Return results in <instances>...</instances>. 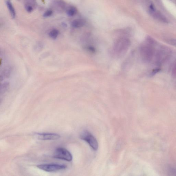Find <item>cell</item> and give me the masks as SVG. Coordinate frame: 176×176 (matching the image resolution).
<instances>
[{
  "mask_svg": "<svg viewBox=\"0 0 176 176\" xmlns=\"http://www.w3.org/2000/svg\"><path fill=\"white\" fill-rule=\"evenodd\" d=\"M130 45V41L129 38L125 37H120L115 41L113 51L116 57H122L127 51Z\"/></svg>",
  "mask_w": 176,
  "mask_h": 176,
  "instance_id": "cell-1",
  "label": "cell"
},
{
  "mask_svg": "<svg viewBox=\"0 0 176 176\" xmlns=\"http://www.w3.org/2000/svg\"><path fill=\"white\" fill-rule=\"evenodd\" d=\"M140 53L143 61L149 62L153 58L155 53V49L153 46L146 42L140 46Z\"/></svg>",
  "mask_w": 176,
  "mask_h": 176,
  "instance_id": "cell-2",
  "label": "cell"
},
{
  "mask_svg": "<svg viewBox=\"0 0 176 176\" xmlns=\"http://www.w3.org/2000/svg\"><path fill=\"white\" fill-rule=\"evenodd\" d=\"M172 54L171 50L167 47L163 46L159 49L156 54L157 64H161L168 59Z\"/></svg>",
  "mask_w": 176,
  "mask_h": 176,
  "instance_id": "cell-3",
  "label": "cell"
},
{
  "mask_svg": "<svg viewBox=\"0 0 176 176\" xmlns=\"http://www.w3.org/2000/svg\"><path fill=\"white\" fill-rule=\"evenodd\" d=\"M55 158L62 160L68 162L72 160L73 156L71 153L65 148H58L55 150L53 155Z\"/></svg>",
  "mask_w": 176,
  "mask_h": 176,
  "instance_id": "cell-4",
  "label": "cell"
},
{
  "mask_svg": "<svg viewBox=\"0 0 176 176\" xmlns=\"http://www.w3.org/2000/svg\"><path fill=\"white\" fill-rule=\"evenodd\" d=\"M37 167L38 168L44 171L51 172L64 170L67 168V166L63 164L50 163L38 165Z\"/></svg>",
  "mask_w": 176,
  "mask_h": 176,
  "instance_id": "cell-5",
  "label": "cell"
},
{
  "mask_svg": "<svg viewBox=\"0 0 176 176\" xmlns=\"http://www.w3.org/2000/svg\"><path fill=\"white\" fill-rule=\"evenodd\" d=\"M80 138L86 141L93 150L98 149V145L97 140L89 131L85 130L82 132L80 135Z\"/></svg>",
  "mask_w": 176,
  "mask_h": 176,
  "instance_id": "cell-6",
  "label": "cell"
},
{
  "mask_svg": "<svg viewBox=\"0 0 176 176\" xmlns=\"http://www.w3.org/2000/svg\"><path fill=\"white\" fill-rule=\"evenodd\" d=\"M38 139L42 140H53L58 139L59 134L54 133H37L35 134Z\"/></svg>",
  "mask_w": 176,
  "mask_h": 176,
  "instance_id": "cell-7",
  "label": "cell"
},
{
  "mask_svg": "<svg viewBox=\"0 0 176 176\" xmlns=\"http://www.w3.org/2000/svg\"><path fill=\"white\" fill-rule=\"evenodd\" d=\"M151 14L153 17L157 20L164 23H167L168 21L166 17L159 11L155 10H150Z\"/></svg>",
  "mask_w": 176,
  "mask_h": 176,
  "instance_id": "cell-8",
  "label": "cell"
},
{
  "mask_svg": "<svg viewBox=\"0 0 176 176\" xmlns=\"http://www.w3.org/2000/svg\"><path fill=\"white\" fill-rule=\"evenodd\" d=\"M52 4L54 8L57 10L62 11L65 9V4L62 0H55Z\"/></svg>",
  "mask_w": 176,
  "mask_h": 176,
  "instance_id": "cell-9",
  "label": "cell"
},
{
  "mask_svg": "<svg viewBox=\"0 0 176 176\" xmlns=\"http://www.w3.org/2000/svg\"><path fill=\"white\" fill-rule=\"evenodd\" d=\"M6 4L10 14L11 16L13 18H15L16 16V12L10 0H6Z\"/></svg>",
  "mask_w": 176,
  "mask_h": 176,
  "instance_id": "cell-10",
  "label": "cell"
},
{
  "mask_svg": "<svg viewBox=\"0 0 176 176\" xmlns=\"http://www.w3.org/2000/svg\"><path fill=\"white\" fill-rule=\"evenodd\" d=\"M85 24L84 21L81 20H74L72 23V27L75 28H79L83 26Z\"/></svg>",
  "mask_w": 176,
  "mask_h": 176,
  "instance_id": "cell-11",
  "label": "cell"
},
{
  "mask_svg": "<svg viewBox=\"0 0 176 176\" xmlns=\"http://www.w3.org/2000/svg\"><path fill=\"white\" fill-rule=\"evenodd\" d=\"M59 31L57 30H52L49 33V37L53 39H56L59 35Z\"/></svg>",
  "mask_w": 176,
  "mask_h": 176,
  "instance_id": "cell-12",
  "label": "cell"
},
{
  "mask_svg": "<svg viewBox=\"0 0 176 176\" xmlns=\"http://www.w3.org/2000/svg\"><path fill=\"white\" fill-rule=\"evenodd\" d=\"M77 10L75 7H71L68 8L67 11V13L69 16H72L76 14Z\"/></svg>",
  "mask_w": 176,
  "mask_h": 176,
  "instance_id": "cell-13",
  "label": "cell"
},
{
  "mask_svg": "<svg viewBox=\"0 0 176 176\" xmlns=\"http://www.w3.org/2000/svg\"><path fill=\"white\" fill-rule=\"evenodd\" d=\"M24 5L29 6L34 8L35 6L36 2L35 0H24Z\"/></svg>",
  "mask_w": 176,
  "mask_h": 176,
  "instance_id": "cell-14",
  "label": "cell"
},
{
  "mask_svg": "<svg viewBox=\"0 0 176 176\" xmlns=\"http://www.w3.org/2000/svg\"><path fill=\"white\" fill-rule=\"evenodd\" d=\"M146 42L150 44L152 46L155 45L156 44V41L153 38L150 36H148L146 38Z\"/></svg>",
  "mask_w": 176,
  "mask_h": 176,
  "instance_id": "cell-15",
  "label": "cell"
},
{
  "mask_svg": "<svg viewBox=\"0 0 176 176\" xmlns=\"http://www.w3.org/2000/svg\"><path fill=\"white\" fill-rule=\"evenodd\" d=\"M9 86V83L8 82H5V83L3 84L1 86V91L2 93H4L7 90L8 87Z\"/></svg>",
  "mask_w": 176,
  "mask_h": 176,
  "instance_id": "cell-16",
  "label": "cell"
},
{
  "mask_svg": "<svg viewBox=\"0 0 176 176\" xmlns=\"http://www.w3.org/2000/svg\"><path fill=\"white\" fill-rule=\"evenodd\" d=\"M166 42L172 46H176V39L175 38H169L166 40Z\"/></svg>",
  "mask_w": 176,
  "mask_h": 176,
  "instance_id": "cell-17",
  "label": "cell"
},
{
  "mask_svg": "<svg viewBox=\"0 0 176 176\" xmlns=\"http://www.w3.org/2000/svg\"><path fill=\"white\" fill-rule=\"evenodd\" d=\"M168 173L170 175L176 176V169L173 167H170Z\"/></svg>",
  "mask_w": 176,
  "mask_h": 176,
  "instance_id": "cell-18",
  "label": "cell"
},
{
  "mask_svg": "<svg viewBox=\"0 0 176 176\" xmlns=\"http://www.w3.org/2000/svg\"><path fill=\"white\" fill-rule=\"evenodd\" d=\"M53 13V12L51 10H48L43 14V16L44 17H48L51 16Z\"/></svg>",
  "mask_w": 176,
  "mask_h": 176,
  "instance_id": "cell-19",
  "label": "cell"
},
{
  "mask_svg": "<svg viewBox=\"0 0 176 176\" xmlns=\"http://www.w3.org/2000/svg\"><path fill=\"white\" fill-rule=\"evenodd\" d=\"M25 8L27 11V12L29 13H31L33 11V9H34V8L31 6H29L28 5H24Z\"/></svg>",
  "mask_w": 176,
  "mask_h": 176,
  "instance_id": "cell-20",
  "label": "cell"
},
{
  "mask_svg": "<svg viewBox=\"0 0 176 176\" xmlns=\"http://www.w3.org/2000/svg\"><path fill=\"white\" fill-rule=\"evenodd\" d=\"M161 70V69L159 68L155 69L151 72V75L152 76L155 75L156 74L160 72Z\"/></svg>",
  "mask_w": 176,
  "mask_h": 176,
  "instance_id": "cell-21",
  "label": "cell"
},
{
  "mask_svg": "<svg viewBox=\"0 0 176 176\" xmlns=\"http://www.w3.org/2000/svg\"><path fill=\"white\" fill-rule=\"evenodd\" d=\"M172 75L174 78H176V64L173 69Z\"/></svg>",
  "mask_w": 176,
  "mask_h": 176,
  "instance_id": "cell-22",
  "label": "cell"
},
{
  "mask_svg": "<svg viewBox=\"0 0 176 176\" xmlns=\"http://www.w3.org/2000/svg\"><path fill=\"white\" fill-rule=\"evenodd\" d=\"M17 1H20V0H17Z\"/></svg>",
  "mask_w": 176,
  "mask_h": 176,
  "instance_id": "cell-23",
  "label": "cell"
}]
</instances>
